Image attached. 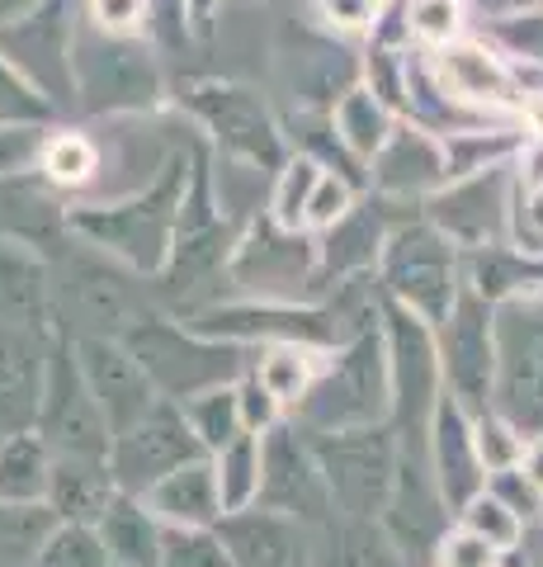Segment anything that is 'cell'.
Instances as JSON below:
<instances>
[{
  "instance_id": "cell-40",
  "label": "cell",
  "mask_w": 543,
  "mask_h": 567,
  "mask_svg": "<svg viewBox=\"0 0 543 567\" xmlns=\"http://www.w3.org/2000/svg\"><path fill=\"white\" fill-rule=\"evenodd\" d=\"M109 567H114V563H109Z\"/></svg>"
},
{
  "instance_id": "cell-5",
  "label": "cell",
  "mask_w": 543,
  "mask_h": 567,
  "mask_svg": "<svg viewBox=\"0 0 543 567\" xmlns=\"http://www.w3.org/2000/svg\"><path fill=\"white\" fill-rule=\"evenodd\" d=\"M33 431L48 440L52 454H76V458L109 454V425H104L91 388L81 379L72 336L58 327L48 331V369H43V398H39Z\"/></svg>"
},
{
  "instance_id": "cell-19",
  "label": "cell",
  "mask_w": 543,
  "mask_h": 567,
  "mask_svg": "<svg viewBox=\"0 0 543 567\" xmlns=\"http://www.w3.org/2000/svg\"><path fill=\"white\" fill-rule=\"evenodd\" d=\"M95 535L114 567H156V554H161V520L133 492L109 496V506L95 520Z\"/></svg>"
},
{
  "instance_id": "cell-10",
  "label": "cell",
  "mask_w": 543,
  "mask_h": 567,
  "mask_svg": "<svg viewBox=\"0 0 543 567\" xmlns=\"http://www.w3.org/2000/svg\"><path fill=\"white\" fill-rule=\"evenodd\" d=\"M459 289L463 284L459 270H453V256L435 233L416 227V233H397L388 241V251H383V293L393 303L426 317L430 327H440Z\"/></svg>"
},
{
  "instance_id": "cell-31",
  "label": "cell",
  "mask_w": 543,
  "mask_h": 567,
  "mask_svg": "<svg viewBox=\"0 0 543 567\" xmlns=\"http://www.w3.org/2000/svg\"><path fill=\"white\" fill-rule=\"evenodd\" d=\"M430 558H435V567H501V548H492L482 535H472V529L453 520V529H445V535L435 539Z\"/></svg>"
},
{
  "instance_id": "cell-27",
  "label": "cell",
  "mask_w": 543,
  "mask_h": 567,
  "mask_svg": "<svg viewBox=\"0 0 543 567\" xmlns=\"http://www.w3.org/2000/svg\"><path fill=\"white\" fill-rule=\"evenodd\" d=\"M156 567H237L213 525H161Z\"/></svg>"
},
{
  "instance_id": "cell-36",
  "label": "cell",
  "mask_w": 543,
  "mask_h": 567,
  "mask_svg": "<svg viewBox=\"0 0 543 567\" xmlns=\"http://www.w3.org/2000/svg\"><path fill=\"white\" fill-rule=\"evenodd\" d=\"M515 237L524 251H543V185H534L515 208Z\"/></svg>"
},
{
  "instance_id": "cell-14",
  "label": "cell",
  "mask_w": 543,
  "mask_h": 567,
  "mask_svg": "<svg viewBox=\"0 0 543 567\" xmlns=\"http://www.w3.org/2000/svg\"><path fill=\"white\" fill-rule=\"evenodd\" d=\"M218 539L237 567H312V539L303 520L270 506H241L218 516Z\"/></svg>"
},
{
  "instance_id": "cell-17",
  "label": "cell",
  "mask_w": 543,
  "mask_h": 567,
  "mask_svg": "<svg viewBox=\"0 0 543 567\" xmlns=\"http://www.w3.org/2000/svg\"><path fill=\"white\" fill-rule=\"evenodd\" d=\"M297 246L303 241H265V246H260V237L241 241V251L232 256V279L260 298L297 303V289L317 284V275H312V251H297Z\"/></svg>"
},
{
  "instance_id": "cell-22",
  "label": "cell",
  "mask_w": 543,
  "mask_h": 567,
  "mask_svg": "<svg viewBox=\"0 0 543 567\" xmlns=\"http://www.w3.org/2000/svg\"><path fill=\"white\" fill-rule=\"evenodd\" d=\"M440 76L445 85L459 100H472V104H515V76L505 71L492 52L482 48H449L440 58Z\"/></svg>"
},
{
  "instance_id": "cell-32",
  "label": "cell",
  "mask_w": 543,
  "mask_h": 567,
  "mask_svg": "<svg viewBox=\"0 0 543 567\" xmlns=\"http://www.w3.org/2000/svg\"><path fill=\"white\" fill-rule=\"evenodd\" d=\"M237 402H241V425H247V431H260V435H265L274 421H284V406H279V402L265 393V388L251 379V369L237 379Z\"/></svg>"
},
{
  "instance_id": "cell-15",
  "label": "cell",
  "mask_w": 543,
  "mask_h": 567,
  "mask_svg": "<svg viewBox=\"0 0 543 567\" xmlns=\"http://www.w3.org/2000/svg\"><path fill=\"white\" fill-rule=\"evenodd\" d=\"M48 336L0 322V440L29 431L43 398Z\"/></svg>"
},
{
  "instance_id": "cell-35",
  "label": "cell",
  "mask_w": 543,
  "mask_h": 567,
  "mask_svg": "<svg viewBox=\"0 0 543 567\" xmlns=\"http://www.w3.org/2000/svg\"><path fill=\"white\" fill-rule=\"evenodd\" d=\"M411 29L426 43H449V33L459 29V6H453V0H416Z\"/></svg>"
},
{
  "instance_id": "cell-7",
  "label": "cell",
  "mask_w": 543,
  "mask_h": 567,
  "mask_svg": "<svg viewBox=\"0 0 543 567\" xmlns=\"http://www.w3.org/2000/svg\"><path fill=\"white\" fill-rule=\"evenodd\" d=\"M251 506H270L284 511V516L303 520V525H331L336 506H331L326 492V473L317 464V450H312L307 431L293 416L274 421L265 435H260V492Z\"/></svg>"
},
{
  "instance_id": "cell-18",
  "label": "cell",
  "mask_w": 543,
  "mask_h": 567,
  "mask_svg": "<svg viewBox=\"0 0 543 567\" xmlns=\"http://www.w3.org/2000/svg\"><path fill=\"white\" fill-rule=\"evenodd\" d=\"M114 477L104 468V458H76V454H52V473H48V511L52 520H76V525H95L100 511L114 496Z\"/></svg>"
},
{
  "instance_id": "cell-11",
  "label": "cell",
  "mask_w": 543,
  "mask_h": 567,
  "mask_svg": "<svg viewBox=\"0 0 543 567\" xmlns=\"http://www.w3.org/2000/svg\"><path fill=\"white\" fill-rule=\"evenodd\" d=\"M72 346H76L81 379H85V388H91V398L100 406L104 425H109V435L124 431V425H133L156 398H161L152 388V379L143 374V364L133 360V350L118 341V336L85 331V336H72Z\"/></svg>"
},
{
  "instance_id": "cell-8",
  "label": "cell",
  "mask_w": 543,
  "mask_h": 567,
  "mask_svg": "<svg viewBox=\"0 0 543 567\" xmlns=\"http://www.w3.org/2000/svg\"><path fill=\"white\" fill-rule=\"evenodd\" d=\"M189 327L237 346H312V350L345 346V331L326 303H284V298L203 308Z\"/></svg>"
},
{
  "instance_id": "cell-9",
  "label": "cell",
  "mask_w": 543,
  "mask_h": 567,
  "mask_svg": "<svg viewBox=\"0 0 543 567\" xmlns=\"http://www.w3.org/2000/svg\"><path fill=\"white\" fill-rule=\"evenodd\" d=\"M435 346H440V369L445 388L459 398L468 412L492 406V383H497V312L482 293H472L468 284L445 312V322L435 327Z\"/></svg>"
},
{
  "instance_id": "cell-39",
  "label": "cell",
  "mask_w": 543,
  "mask_h": 567,
  "mask_svg": "<svg viewBox=\"0 0 543 567\" xmlns=\"http://www.w3.org/2000/svg\"><path fill=\"white\" fill-rule=\"evenodd\" d=\"M524 114H530V118H534V128L543 133V95H539V100H530V104H524Z\"/></svg>"
},
{
  "instance_id": "cell-28",
  "label": "cell",
  "mask_w": 543,
  "mask_h": 567,
  "mask_svg": "<svg viewBox=\"0 0 543 567\" xmlns=\"http://www.w3.org/2000/svg\"><path fill=\"white\" fill-rule=\"evenodd\" d=\"M453 520H459L463 529H472V535H482L492 548H501V554H511V548L520 544V535H524V516L515 506H505L492 487H482Z\"/></svg>"
},
{
  "instance_id": "cell-4",
  "label": "cell",
  "mask_w": 543,
  "mask_h": 567,
  "mask_svg": "<svg viewBox=\"0 0 543 567\" xmlns=\"http://www.w3.org/2000/svg\"><path fill=\"white\" fill-rule=\"evenodd\" d=\"M383 346H388V388H393V412L388 425L401 445L426 450V431L435 416V402L445 393V369L435 327L401 303H383Z\"/></svg>"
},
{
  "instance_id": "cell-2",
  "label": "cell",
  "mask_w": 543,
  "mask_h": 567,
  "mask_svg": "<svg viewBox=\"0 0 543 567\" xmlns=\"http://www.w3.org/2000/svg\"><path fill=\"white\" fill-rule=\"evenodd\" d=\"M388 412V346H383V331H364L326 354L322 374L289 416L303 431H349V425H383Z\"/></svg>"
},
{
  "instance_id": "cell-33",
  "label": "cell",
  "mask_w": 543,
  "mask_h": 567,
  "mask_svg": "<svg viewBox=\"0 0 543 567\" xmlns=\"http://www.w3.org/2000/svg\"><path fill=\"white\" fill-rule=\"evenodd\" d=\"M312 185H317V171H312V166H293L284 175V185H279V194H274V218H279V227H297V223H303V208H307Z\"/></svg>"
},
{
  "instance_id": "cell-16",
  "label": "cell",
  "mask_w": 543,
  "mask_h": 567,
  "mask_svg": "<svg viewBox=\"0 0 543 567\" xmlns=\"http://www.w3.org/2000/svg\"><path fill=\"white\" fill-rule=\"evenodd\" d=\"M147 511L161 525H218L222 516V492H218V468L213 454L189 458L175 473H166L161 483H152L143 492Z\"/></svg>"
},
{
  "instance_id": "cell-37",
  "label": "cell",
  "mask_w": 543,
  "mask_h": 567,
  "mask_svg": "<svg viewBox=\"0 0 543 567\" xmlns=\"http://www.w3.org/2000/svg\"><path fill=\"white\" fill-rule=\"evenodd\" d=\"M515 468L524 473V483H530V487L543 496V431H539V435H530V440H524V445H520Z\"/></svg>"
},
{
  "instance_id": "cell-13",
  "label": "cell",
  "mask_w": 543,
  "mask_h": 567,
  "mask_svg": "<svg viewBox=\"0 0 543 567\" xmlns=\"http://www.w3.org/2000/svg\"><path fill=\"white\" fill-rule=\"evenodd\" d=\"M426 458H430V477L445 496L449 516H459L472 496L487 487V468L478 458V440H472V412L449 388L435 402V416L426 431Z\"/></svg>"
},
{
  "instance_id": "cell-29",
  "label": "cell",
  "mask_w": 543,
  "mask_h": 567,
  "mask_svg": "<svg viewBox=\"0 0 543 567\" xmlns=\"http://www.w3.org/2000/svg\"><path fill=\"white\" fill-rule=\"evenodd\" d=\"M472 440H478V458H482L487 477L501 473V468H515L520 445H524V435L497 412V406H482V412H472Z\"/></svg>"
},
{
  "instance_id": "cell-38",
  "label": "cell",
  "mask_w": 543,
  "mask_h": 567,
  "mask_svg": "<svg viewBox=\"0 0 543 567\" xmlns=\"http://www.w3.org/2000/svg\"><path fill=\"white\" fill-rule=\"evenodd\" d=\"M95 10H100V20L114 29H133L143 20V0H95Z\"/></svg>"
},
{
  "instance_id": "cell-24",
  "label": "cell",
  "mask_w": 543,
  "mask_h": 567,
  "mask_svg": "<svg viewBox=\"0 0 543 567\" xmlns=\"http://www.w3.org/2000/svg\"><path fill=\"white\" fill-rule=\"evenodd\" d=\"M185 406V421L189 431L199 435V445L208 454H218L227 440H237L247 425H241V402H237V383H218V388H203V393H195Z\"/></svg>"
},
{
  "instance_id": "cell-1",
  "label": "cell",
  "mask_w": 543,
  "mask_h": 567,
  "mask_svg": "<svg viewBox=\"0 0 543 567\" xmlns=\"http://www.w3.org/2000/svg\"><path fill=\"white\" fill-rule=\"evenodd\" d=\"M133 360L143 364V374L152 379V388L170 402H189L203 388L218 383H237L251 369V346L237 341H218V336H203L189 322H170V317H137V322L118 336Z\"/></svg>"
},
{
  "instance_id": "cell-20",
  "label": "cell",
  "mask_w": 543,
  "mask_h": 567,
  "mask_svg": "<svg viewBox=\"0 0 543 567\" xmlns=\"http://www.w3.org/2000/svg\"><path fill=\"white\" fill-rule=\"evenodd\" d=\"M48 473H52V450L33 425L6 435L0 440V511L43 506L48 502Z\"/></svg>"
},
{
  "instance_id": "cell-30",
  "label": "cell",
  "mask_w": 543,
  "mask_h": 567,
  "mask_svg": "<svg viewBox=\"0 0 543 567\" xmlns=\"http://www.w3.org/2000/svg\"><path fill=\"white\" fill-rule=\"evenodd\" d=\"M95 166H100L95 147H91L85 137H76V133L52 137V142H48V152H43V171H48L58 185H85Z\"/></svg>"
},
{
  "instance_id": "cell-12",
  "label": "cell",
  "mask_w": 543,
  "mask_h": 567,
  "mask_svg": "<svg viewBox=\"0 0 543 567\" xmlns=\"http://www.w3.org/2000/svg\"><path fill=\"white\" fill-rule=\"evenodd\" d=\"M170 208H175V194L161 189L143 204H128V208H91V213H76V227L104 251L124 256L137 270H166V256H170Z\"/></svg>"
},
{
  "instance_id": "cell-6",
  "label": "cell",
  "mask_w": 543,
  "mask_h": 567,
  "mask_svg": "<svg viewBox=\"0 0 543 567\" xmlns=\"http://www.w3.org/2000/svg\"><path fill=\"white\" fill-rule=\"evenodd\" d=\"M208 450L199 445V435L189 431L185 406L170 398H156L143 416L124 431L109 435V454H104V468H109L118 492L143 496L152 483H161L166 473H175L189 458H203Z\"/></svg>"
},
{
  "instance_id": "cell-23",
  "label": "cell",
  "mask_w": 543,
  "mask_h": 567,
  "mask_svg": "<svg viewBox=\"0 0 543 567\" xmlns=\"http://www.w3.org/2000/svg\"><path fill=\"white\" fill-rule=\"evenodd\" d=\"M331 350H312V346H265V354L251 364V379L265 388V393L284 406V416L293 412L303 393L312 388V379L322 374Z\"/></svg>"
},
{
  "instance_id": "cell-25",
  "label": "cell",
  "mask_w": 543,
  "mask_h": 567,
  "mask_svg": "<svg viewBox=\"0 0 543 567\" xmlns=\"http://www.w3.org/2000/svg\"><path fill=\"white\" fill-rule=\"evenodd\" d=\"M218 468V492H222V511H241L255 502L260 492V431H241L237 440L213 454Z\"/></svg>"
},
{
  "instance_id": "cell-3",
  "label": "cell",
  "mask_w": 543,
  "mask_h": 567,
  "mask_svg": "<svg viewBox=\"0 0 543 567\" xmlns=\"http://www.w3.org/2000/svg\"><path fill=\"white\" fill-rule=\"evenodd\" d=\"M317 464L326 473L331 506L345 520H383L397 483V431L383 425H349V431H307Z\"/></svg>"
},
{
  "instance_id": "cell-21",
  "label": "cell",
  "mask_w": 543,
  "mask_h": 567,
  "mask_svg": "<svg viewBox=\"0 0 543 567\" xmlns=\"http://www.w3.org/2000/svg\"><path fill=\"white\" fill-rule=\"evenodd\" d=\"M0 322L24 331H52L48 317V279L29 256L0 251Z\"/></svg>"
},
{
  "instance_id": "cell-26",
  "label": "cell",
  "mask_w": 543,
  "mask_h": 567,
  "mask_svg": "<svg viewBox=\"0 0 543 567\" xmlns=\"http://www.w3.org/2000/svg\"><path fill=\"white\" fill-rule=\"evenodd\" d=\"M29 567H109V554H104L95 525L52 520L48 535L33 544Z\"/></svg>"
},
{
  "instance_id": "cell-34",
  "label": "cell",
  "mask_w": 543,
  "mask_h": 567,
  "mask_svg": "<svg viewBox=\"0 0 543 567\" xmlns=\"http://www.w3.org/2000/svg\"><path fill=\"white\" fill-rule=\"evenodd\" d=\"M345 213H349V189L317 175V185H312V194H307V208H303V223L307 227H336Z\"/></svg>"
}]
</instances>
